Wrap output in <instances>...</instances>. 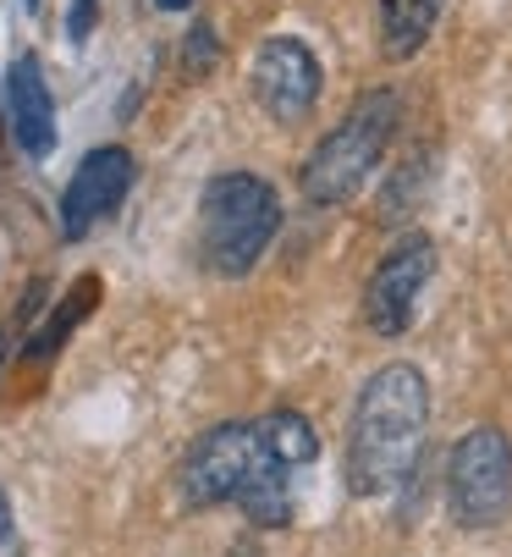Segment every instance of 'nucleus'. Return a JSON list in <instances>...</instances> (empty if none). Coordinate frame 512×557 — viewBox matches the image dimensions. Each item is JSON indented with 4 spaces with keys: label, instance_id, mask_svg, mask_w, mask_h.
<instances>
[{
    "label": "nucleus",
    "instance_id": "nucleus-17",
    "mask_svg": "<svg viewBox=\"0 0 512 557\" xmlns=\"http://www.w3.org/2000/svg\"><path fill=\"white\" fill-rule=\"evenodd\" d=\"M12 530H17L12 524V503H7V492H0V541H12Z\"/></svg>",
    "mask_w": 512,
    "mask_h": 557
},
{
    "label": "nucleus",
    "instance_id": "nucleus-1",
    "mask_svg": "<svg viewBox=\"0 0 512 557\" xmlns=\"http://www.w3.org/2000/svg\"><path fill=\"white\" fill-rule=\"evenodd\" d=\"M424 431H430V381H424V370L408 359L380 364L364 381L353 420H348V458H341L348 492L353 497L397 492L419 469Z\"/></svg>",
    "mask_w": 512,
    "mask_h": 557
},
{
    "label": "nucleus",
    "instance_id": "nucleus-7",
    "mask_svg": "<svg viewBox=\"0 0 512 557\" xmlns=\"http://www.w3.org/2000/svg\"><path fill=\"white\" fill-rule=\"evenodd\" d=\"M436 276V237L408 232L402 244L375 265V276L364 282V321L375 337H402L413 326V304Z\"/></svg>",
    "mask_w": 512,
    "mask_h": 557
},
{
    "label": "nucleus",
    "instance_id": "nucleus-10",
    "mask_svg": "<svg viewBox=\"0 0 512 557\" xmlns=\"http://www.w3.org/2000/svg\"><path fill=\"white\" fill-rule=\"evenodd\" d=\"M447 0H380V50L386 61H413L436 34Z\"/></svg>",
    "mask_w": 512,
    "mask_h": 557
},
{
    "label": "nucleus",
    "instance_id": "nucleus-3",
    "mask_svg": "<svg viewBox=\"0 0 512 557\" xmlns=\"http://www.w3.org/2000/svg\"><path fill=\"white\" fill-rule=\"evenodd\" d=\"M397 122H402V100H397L391 89L359 95L353 111L341 116V122L314 144L309 161H303V172H298L303 199H309V205H348V199L370 183V172L380 166V154L391 149Z\"/></svg>",
    "mask_w": 512,
    "mask_h": 557
},
{
    "label": "nucleus",
    "instance_id": "nucleus-18",
    "mask_svg": "<svg viewBox=\"0 0 512 557\" xmlns=\"http://www.w3.org/2000/svg\"><path fill=\"white\" fill-rule=\"evenodd\" d=\"M154 7H160V12H188L193 0H154Z\"/></svg>",
    "mask_w": 512,
    "mask_h": 557
},
{
    "label": "nucleus",
    "instance_id": "nucleus-14",
    "mask_svg": "<svg viewBox=\"0 0 512 557\" xmlns=\"http://www.w3.org/2000/svg\"><path fill=\"white\" fill-rule=\"evenodd\" d=\"M424 166H430V154H413V161L402 166L408 177H397V183L386 188V199H380V215H386V221H402V199L413 205V194L424 188V177H430V172H424Z\"/></svg>",
    "mask_w": 512,
    "mask_h": 557
},
{
    "label": "nucleus",
    "instance_id": "nucleus-16",
    "mask_svg": "<svg viewBox=\"0 0 512 557\" xmlns=\"http://www.w3.org/2000/svg\"><path fill=\"white\" fill-rule=\"evenodd\" d=\"M95 17H100V0H72V12H66V39L83 45L95 34Z\"/></svg>",
    "mask_w": 512,
    "mask_h": 557
},
{
    "label": "nucleus",
    "instance_id": "nucleus-5",
    "mask_svg": "<svg viewBox=\"0 0 512 557\" xmlns=\"http://www.w3.org/2000/svg\"><path fill=\"white\" fill-rule=\"evenodd\" d=\"M447 508L463 530H496L512 513V442L501 425L458 436L447 463Z\"/></svg>",
    "mask_w": 512,
    "mask_h": 557
},
{
    "label": "nucleus",
    "instance_id": "nucleus-11",
    "mask_svg": "<svg viewBox=\"0 0 512 557\" xmlns=\"http://www.w3.org/2000/svg\"><path fill=\"white\" fill-rule=\"evenodd\" d=\"M253 436H260V447H265L287 474H298L303 463L320 458V436H314V425H309L298 409H271L265 420H253Z\"/></svg>",
    "mask_w": 512,
    "mask_h": 557
},
{
    "label": "nucleus",
    "instance_id": "nucleus-12",
    "mask_svg": "<svg viewBox=\"0 0 512 557\" xmlns=\"http://www.w3.org/2000/svg\"><path fill=\"white\" fill-rule=\"evenodd\" d=\"M95 298H100V276H83V282H72V293L61 298V309L45 321V332H34V337H28V359H50V354L72 337V326H77L83 314L95 309Z\"/></svg>",
    "mask_w": 512,
    "mask_h": 557
},
{
    "label": "nucleus",
    "instance_id": "nucleus-15",
    "mask_svg": "<svg viewBox=\"0 0 512 557\" xmlns=\"http://www.w3.org/2000/svg\"><path fill=\"white\" fill-rule=\"evenodd\" d=\"M215 61H221V39H215V28H210V23H193L188 39H183V66H188V77H204Z\"/></svg>",
    "mask_w": 512,
    "mask_h": 557
},
{
    "label": "nucleus",
    "instance_id": "nucleus-9",
    "mask_svg": "<svg viewBox=\"0 0 512 557\" xmlns=\"http://www.w3.org/2000/svg\"><path fill=\"white\" fill-rule=\"evenodd\" d=\"M7 111H12V138L23 144V154L45 161L55 149V100H50L45 66L34 50L12 55V66H7Z\"/></svg>",
    "mask_w": 512,
    "mask_h": 557
},
{
    "label": "nucleus",
    "instance_id": "nucleus-4",
    "mask_svg": "<svg viewBox=\"0 0 512 557\" xmlns=\"http://www.w3.org/2000/svg\"><path fill=\"white\" fill-rule=\"evenodd\" d=\"M265 474H287V469L260 447L253 425L226 420V425H210L204 436H193V447L177 463V492L188 508H221V503H237Z\"/></svg>",
    "mask_w": 512,
    "mask_h": 557
},
{
    "label": "nucleus",
    "instance_id": "nucleus-8",
    "mask_svg": "<svg viewBox=\"0 0 512 557\" xmlns=\"http://www.w3.org/2000/svg\"><path fill=\"white\" fill-rule=\"evenodd\" d=\"M133 177H138V161L122 149V144H100L77 161L72 183L61 188V237L77 244L89 237L100 221H111L122 210V199L133 194Z\"/></svg>",
    "mask_w": 512,
    "mask_h": 557
},
{
    "label": "nucleus",
    "instance_id": "nucleus-13",
    "mask_svg": "<svg viewBox=\"0 0 512 557\" xmlns=\"http://www.w3.org/2000/svg\"><path fill=\"white\" fill-rule=\"evenodd\" d=\"M237 508L248 513V524H260V530H282L292 524V474H265V481H253Z\"/></svg>",
    "mask_w": 512,
    "mask_h": 557
},
{
    "label": "nucleus",
    "instance_id": "nucleus-2",
    "mask_svg": "<svg viewBox=\"0 0 512 557\" xmlns=\"http://www.w3.org/2000/svg\"><path fill=\"white\" fill-rule=\"evenodd\" d=\"M282 232V199L253 172H221L199 188V260L215 276H248Z\"/></svg>",
    "mask_w": 512,
    "mask_h": 557
},
{
    "label": "nucleus",
    "instance_id": "nucleus-6",
    "mask_svg": "<svg viewBox=\"0 0 512 557\" xmlns=\"http://www.w3.org/2000/svg\"><path fill=\"white\" fill-rule=\"evenodd\" d=\"M248 84H253V100L260 111L276 122V127H298L314 116L320 106V89H325V66L320 55L292 39V34H276L253 50V66H248Z\"/></svg>",
    "mask_w": 512,
    "mask_h": 557
},
{
    "label": "nucleus",
    "instance_id": "nucleus-19",
    "mask_svg": "<svg viewBox=\"0 0 512 557\" xmlns=\"http://www.w3.org/2000/svg\"><path fill=\"white\" fill-rule=\"evenodd\" d=\"M0 359H7V337H0Z\"/></svg>",
    "mask_w": 512,
    "mask_h": 557
}]
</instances>
